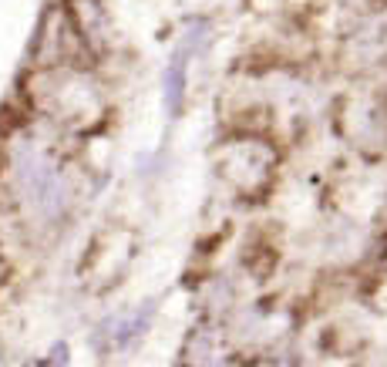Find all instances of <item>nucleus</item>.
Masks as SVG:
<instances>
[{
  "label": "nucleus",
  "instance_id": "2",
  "mask_svg": "<svg viewBox=\"0 0 387 367\" xmlns=\"http://www.w3.org/2000/svg\"><path fill=\"white\" fill-rule=\"evenodd\" d=\"M212 169L229 182L236 192H259L270 186L276 169V145L270 135L253 132H226V139L212 149Z\"/></svg>",
  "mask_w": 387,
  "mask_h": 367
},
{
  "label": "nucleus",
  "instance_id": "5",
  "mask_svg": "<svg viewBox=\"0 0 387 367\" xmlns=\"http://www.w3.org/2000/svg\"><path fill=\"white\" fill-rule=\"evenodd\" d=\"M209 41H212V24H209L206 17H192L185 31H182V44L179 51L189 54V58H199V54L209 48Z\"/></svg>",
  "mask_w": 387,
  "mask_h": 367
},
{
  "label": "nucleus",
  "instance_id": "1",
  "mask_svg": "<svg viewBox=\"0 0 387 367\" xmlns=\"http://www.w3.org/2000/svg\"><path fill=\"white\" fill-rule=\"evenodd\" d=\"M24 98L48 125L61 132H94L108 118L104 85L81 64L34 68L24 85Z\"/></svg>",
  "mask_w": 387,
  "mask_h": 367
},
{
  "label": "nucleus",
  "instance_id": "6",
  "mask_svg": "<svg viewBox=\"0 0 387 367\" xmlns=\"http://www.w3.org/2000/svg\"><path fill=\"white\" fill-rule=\"evenodd\" d=\"M67 361H71V347L65 341H58L51 347V367H67Z\"/></svg>",
  "mask_w": 387,
  "mask_h": 367
},
{
  "label": "nucleus",
  "instance_id": "3",
  "mask_svg": "<svg viewBox=\"0 0 387 367\" xmlns=\"http://www.w3.org/2000/svg\"><path fill=\"white\" fill-rule=\"evenodd\" d=\"M189 64H192V58L175 48L168 64L162 68V105H165L168 118H179L185 112V102H189Z\"/></svg>",
  "mask_w": 387,
  "mask_h": 367
},
{
  "label": "nucleus",
  "instance_id": "4",
  "mask_svg": "<svg viewBox=\"0 0 387 367\" xmlns=\"http://www.w3.org/2000/svg\"><path fill=\"white\" fill-rule=\"evenodd\" d=\"M152 317H155V307H152V304H145V307H138V310H135V314H131L129 320H121V327L115 330L118 347H131L135 341H142L145 330L152 327Z\"/></svg>",
  "mask_w": 387,
  "mask_h": 367
}]
</instances>
